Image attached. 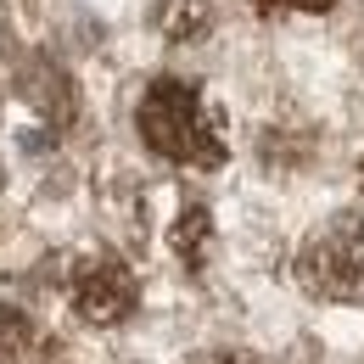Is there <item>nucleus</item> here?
Returning a JSON list of instances; mask_svg holds the SVG:
<instances>
[{
  "label": "nucleus",
  "instance_id": "nucleus-1",
  "mask_svg": "<svg viewBox=\"0 0 364 364\" xmlns=\"http://www.w3.org/2000/svg\"><path fill=\"white\" fill-rule=\"evenodd\" d=\"M135 124H140V140L157 157L180 163V168H219L225 163V124L202 101V90H191L185 79L146 85V95L135 107Z\"/></svg>",
  "mask_w": 364,
  "mask_h": 364
},
{
  "label": "nucleus",
  "instance_id": "nucleus-2",
  "mask_svg": "<svg viewBox=\"0 0 364 364\" xmlns=\"http://www.w3.org/2000/svg\"><path fill=\"white\" fill-rule=\"evenodd\" d=\"M297 280L325 303H364V230L353 219L314 230L297 252Z\"/></svg>",
  "mask_w": 364,
  "mask_h": 364
},
{
  "label": "nucleus",
  "instance_id": "nucleus-3",
  "mask_svg": "<svg viewBox=\"0 0 364 364\" xmlns=\"http://www.w3.org/2000/svg\"><path fill=\"white\" fill-rule=\"evenodd\" d=\"M73 303H79V314L95 319V325H118V319L135 309V280L124 264H112V258H90L79 280H73Z\"/></svg>",
  "mask_w": 364,
  "mask_h": 364
},
{
  "label": "nucleus",
  "instance_id": "nucleus-4",
  "mask_svg": "<svg viewBox=\"0 0 364 364\" xmlns=\"http://www.w3.org/2000/svg\"><path fill=\"white\" fill-rule=\"evenodd\" d=\"M157 28L168 34V40H196V34H208V0H157Z\"/></svg>",
  "mask_w": 364,
  "mask_h": 364
},
{
  "label": "nucleus",
  "instance_id": "nucleus-5",
  "mask_svg": "<svg viewBox=\"0 0 364 364\" xmlns=\"http://www.w3.org/2000/svg\"><path fill=\"white\" fill-rule=\"evenodd\" d=\"M331 6L336 0H258V11H269V17H280V11H309L314 17V11H331Z\"/></svg>",
  "mask_w": 364,
  "mask_h": 364
},
{
  "label": "nucleus",
  "instance_id": "nucleus-6",
  "mask_svg": "<svg viewBox=\"0 0 364 364\" xmlns=\"http://www.w3.org/2000/svg\"><path fill=\"white\" fill-rule=\"evenodd\" d=\"M202 364H241V359H225V353H219V359H202Z\"/></svg>",
  "mask_w": 364,
  "mask_h": 364
}]
</instances>
